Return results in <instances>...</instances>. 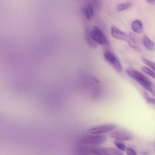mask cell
Listing matches in <instances>:
<instances>
[{
  "instance_id": "6da1fadb",
  "label": "cell",
  "mask_w": 155,
  "mask_h": 155,
  "mask_svg": "<svg viewBox=\"0 0 155 155\" xmlns=\"http://www.w3.org/2000/svg\"><path fill=\"white\" fill-rule=\"evenodd\" d=\"M126 72L129 76L155 96L154 87L151 82L145 76L139 71L131 68L127 69Z\"/></svg>"
},
{
  "instance_id": "7a4b0ae2",
  "label": "cell",
  "mask_w": 155,
  "mask_h": 155,
  "mask_svg": "<svg viewBox=\"0 0 155 155\" xmlns=\"http://www.w3.org/2000/svg\"><path fill=\"white\" fill-rule=\"evenodd\" d=\"M87 135L81 137L79 142L81 144L90 145L97 146L105 143L107 137L101 134Z\"/></svg>"
},
{
  "instance_id": "3957f363",
  "label": "cell",
  "mask_w": 155,
  "mask_h": 155,
  "mask_svg": "<svg viewBox=\"0 0 155 155\" xmlns=\"http://www.w3.org/2000/svg\"><path fill=\"white\" fill-rule=\"evenodd\" d=\"M104 57L106 61L117 72L120 73L122 71V66L115 55L109 51L104 53Z\"/></svg>"
},
{
  "instance_id": "277c9868",
  "label": "cell",
  "mask_w": 155,
  "mask_h": 155,
  "mask_svg": "<svg viewBox=\"0 0 155 155\" xmlns=\"http://www.w3.org/2000/svg\"><path fill=\"white\" fill-rule=\"evenodd\" d=\"M91 37L97 44L108 45V41L102 31L98 27L94 26L90 32Z\"/></svg>"
},
{
  "instance_id": "5b68a950",
  "label": "cell",
  "mask_w": 155,
  "mask_h": 155,
  "mask_svg": "<svg viewBox=\"0 0 155 155\" xmlns=\"http://www.w3.org/2000/svg\"><path fill=\"white\" fill-rule=\"evenodd\" d=\"M111 138L121 141L132 139L133 136L129 132L124 129H117L112 131L109 135Z\"/></svg>"
},
{
  "instance_id": "8992f818",
  "label": "cell",
  "mask_w": 155,
  "mask_h": 155,
  "mask_svg": "<svg viewBox=\"0 0 155 155\" xmlns=\"http://www.w3.org/2000/svg\"><path fill=\"white\" fill-rule=\"evenodd\" d=\"M117 127L115 124H107L93 127L88 130V133L90 134H101L111 131Z\"/></svg>"
},
{
  "instance_id": "52a82bcc",
  "label": "cell",
  "mask_w": 155,
  "mask_h": 155,
  "mask_svg": "<svg viewBox=\"0 0 155 155\" xmlns=\"http://www.w3.org/2000/svg\"><path fill=\"white\" fill-rule=\"evenodd\" d=\"M111 34L115 38L126 41L129 36V35L122 31L114 25L111 27Z\"/></svg>"
},
{
  "instance_id": "ba28073f",
  "label": "cell",
  "mask_w": 155,
  "mask_h": 155,
  "mask_svg": "<svg viewBox=\"0 0 155 155\" xmlns=\"http://www.w3.org/2000/svg\"><path fill=\"white\" fill-rule=\"evenodd\" d=\"M133 31L137 33H141L143 32V24L140 21L137 20L134 21L131 24Z\"/></svg>"
},
{
  "instance_id": "9c48e42d",
  "label": "cell",
  "mask_w": 155,
  "mask_h": 155,
  "mask_svg": "<svg viewBox=\"0 0 155 155\" xmlns=\"http://www.w3.org/2000/svg\"><path fill=\"white\" fill-rule=\"evenodd\" d=\"M104 155H123V154L119 149L113 147L103 148Z\"/></svg>"
},
{
  "instance_id": "30bf717a",
  "label": "cell",
  "mask_w": 155,
  "mask_h": 155,
  "mask_svg": "<svg viewBox=\"0 0 155 155\" xmlns=\"http://www.w3.org/2000/svg\"><path fill=\"white\" fill-rule=\"evenodd\" d=\"M142 40L144 46L147 49L150 51H153L155 50L154 44L147 36H144Z\"/></svg>"
},
{
  "instance_id": "8fae6325",
  "label": "cell",
  "mask_w": 155,
  "mask_h": 155,
  "mask_svg": "<svg viewBox=\"0 0 155 155\" xmlns=\"http://www.w3.org/2000/svg\"><path fill=\"white\" fill-rule=\"evenodd\" d=\"M83 12L86 18L88 20H90L91 16H94L93 7L91 4H88L85 6L83 9Z\"/></svg>"
},
{
  "instance_id": "7c38bea8",
  "label": "cell",
  "mask_w": 155,
  "mask_h": 155,
  "mask_svg": "<svg viewBox=\"0 0 155 155\" xmlns=\"http://www.w3.org/2000/svg\"><path fill=\"white\" fill-rule=\"evenodd\" d=\"M129 35V37L127 42L130 47L134 48L137 52H142L141 49L136 42L135 40V38L134 37L131 36Z\"/></svg>"
},
{
  "instance_id": "4fadbf2b",
  "label": "cell",
  "mask_w": 155,
  "mask_h": 155,
  "mask_svg": "<svg viewBox=\"0 0 155 155\" xmlns=\"http://www.w3.org/2000/svg\"><path fill=\"white\" fill-rule=\"evenodd\" d=\"M85 36L86 41L88 45L91 48H94L97 47V43L92 38L91 33L89 32V30L86 28L85 29Z\"/></svg>"
},
{
  "instance_id": "5bb4252c",
  "label": "cell",
  "mask_w": 155,
  "mask_h": 155,
  "mask_svg": "<svg viewBox=\"0 0 155 155\" xmlns=\"http://www.w3.org/2000/svg\"><path fill=\"white\" fill-rule=\"evenodd\" d=\"M131 5V3L130 2L121 3L118 5L116 9L118 11L121 12L128 9Z\"/></svg>"
},
{
  "instance_id": "9a60e30c",
  "label": "cell",
  "mask_w": 155,
  "mask_h": 155,
  "mask_svg": "<svg viewBox=\"0 0 155 155\" xmlns=\"http://www.w3.org/2000/svg\"><path fill=\"white\" fill-rule=\"evenodd\" d=\"M122 141L114 140V143L118 149L121 151H124L126 149V147Z\"/></svg>"
},
{
  "instance_id": "2e32d148",
  "label": "cell",
  "mask_w": 155,
  "mask_h": 155,
  "mask_svg": "<svg viewBox=\"0 0 155 155\" xmlns=\"http://www.w3.org/2000/svg\"><path fill=\"white\" fill-rule=\"evenodd\" d=\"M142 61L147 65L149 66L155 71V63L147 59L144 57H141Z\"/></svg>"
},
{
  "instance_id": "e0dca14e",
  "label": "cell",
  "mask_w": 155,
  "mask_h": 155,
  "mask_svg": "<svg viewBox=\"0 0 155 155\" xmlns=\"http://www.w3.org/2000/svg\"><path fill=\"white\" fill-rule=\"evenodd\" d=\"M141 69L144 72L155 79V73L150 69L145 66H142Z\"/></svg>"
},
{
  "instance_id": "ac0fdd59",
  "label": "cell",
  "mask_w": 155,
  "mask_h": 155,
  "mask_svg": "<svg viewBox=\"0 0 155 155\" xmlns=\"http://www.w3.org/2000/svg\"><path fill=\"white\" fill-rule=\"evenodd\" d=\"M144 95L147 102L152 104H155V99H154L149 97L146 92H144Z\"/></svg>"
},
{
  "instance_id": "d6986e66",
  "label": "cell",
  "mask_w": 155,
  "mask_h": 155,
  "mask_svg": "<svg viewBox=\"0 0 155 155\" xmlns=\"http://www.w3.org/2000/svg\"><path fill=\"white\" fill-rule=\"evenodd\" d=\"M126 153L128 155H136V152L134 150L130 147H127L126 148Z\"/></svg>"
},
{
  "instance_id": "ffe728a7",
  "label": "cell",
  "mask_w": 155,
  "mask_h": 155,
  "mask_svg": "<svg viewBox=\"0 0 155 155\" xmlns=\"http://www.w3.org/2000/svg\"><path fill=\"white\" fill-rule=\"evenodd\" d=\"M147 2L150 3H152L155 0H146Z\"/></svg>"
},
{
  "instance_id": "44dd1931",
  "label": "cell",
  "mask_w": 155,
  "mask_h": 155,
  "mask_svg": "<svg viewBox=\"0 0 155 155\" xmlns=\"http://www.w3.org/2000/svg\"><path fill=\"white\" fill-rule=\"evenodd\" d=\"M94 5H96L97 3V0H93Z\"/></svg>"
},
{
  "instance_id": "7402d4cb",
  "label": "cell",
  "mask_w": 155,
  "mask_h": 155,
  "mask_svg": "<svg viewBox=\"0 0 155 155\" xmlns=\"http://www.w3.org/2000/svg\"><path fill=\"white\" fill-rule=\"evenodd\" d=\"M154 150H155V143H154Z\"/></svg>"
},
{
  "instance_id": "603a6c76",
  "label": "cell",
  "mask_w": 155,
  "mask_h": 155,
  "mask_svg": "<svg viewBox=\"0 0 155 155\" xmlns=\"http://www.w3.org/2000/svg\"><path fill=\"white\" fill-rule=\"evenodd\" d=\"M34 37L30 38H33V37ZM24 40H25V39H24ZM21 41H22V40H21ZM16 42H17V41H16Z\"/></svg>"
},
{
  "instance_id": "cb8c5ba5",
  "label": "cell",
  "mask_w": 155,
  "mask_h": 155,
  "mask_svg": "<svg viewBox=\"0 0 155 155\" xmlns=\"http://www.w3.org/2000/svg\"><path fill=\"white\" fill-rule=\"evenodd\" d=\"M28 39H29V38H28ZM25 40H26V39H25ZM17 41V42H18L20 41Z\"/></svg>"
}]
</instances>
